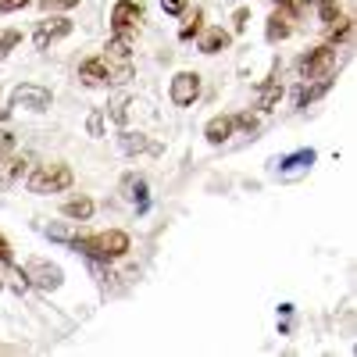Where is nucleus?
<instances>
[{
	"label": "nucleus",
	"mask_w": 357,
	"mask_h": 357,
	"mask_svg": "<svg viewBox=\"0 0 357 357\" xmlns=\"http://www.w3.org/2000/svg\"><path fill=\"white\" fill-rule=\"evenodd\" d=\"M68 243H72V250H82L93 261H114V257L129 254V236L122 229H107L100 236H72Z\"/></svg>",
	"instance_id": "nucleus-1"
},
{
	"label": "nucleus",
	"mask_w": 357,
	"mask_h": 357,
	"mask_svg": "<svg viewBox=\"0 0 357 357\" xmlns=\"http://www.w3.org/2000/svg\"><path fill=\"white\" fill-rule=\"evenodd\" d=\"M296 68H301L304 82H307V79H333L336 68H340V47H336V43H321V47H314L311 54H304Z\"/></svg>",
	"instance_id": "nucleus-2"
},
{
	"label": "nucleus",
	"mask_w": 357,
	"mask_h": 357,
	"mask_svg": "<svg viewBox=\"0 0 357 357\" xmlns=\"http://www.w3.org/2000/svg\"><path fill=\"white\" fill-rule=\"evenodd\" d=\"M72 186V168L61 165V161H54V165H36V172L29 175V193H65Z\"/></svg>",
	"instance_id": "nucleus-3"
},
{
	"label": "nucleus",
	"mask_w": 357,
	"mask_h": 357,
	"mask_svg": "<svg viewBox=\"0 0 357 357\" xmlns=\"http://www.w3.org/2000/svg\"><path fill=\"white\" fill-rule=\"evenodd\" d=\"M22 279H29V282L40 286V289H57V286H61V279H65V272L57 264H50V261L33 257V261L22 264Z\"/></svg>",
	"instance_id": "nucleus-4"
},
{
	"label": "nucleus",
	"mask_w": 357,
	"mask_h": 357,
	"mask_svg": "<svg viewBox=\"0 0 357 357\" xmlns=\"http://www.w3.org/2000/svg\"><path fill=\"white\" fill-rule=\"evenodd\" d=\"M54 104L50 89L43 86H33V82H22L11 89V107H25V111H47Z\"/></svg>",
	"instance_id": "nucleus-5"
},
{
	"label": "nucleus",
	"mask_w": 357,
	"mask_h": 357,
	"mask_svg": "<svg viewBox=\"0 0 357 357\" xmlns=\"http://www.w3.org/2000/svg\"><path fill=\"white\" fill-rule=\"evenodd\" d=\"M168 97H172L175 107H190L200 97V75L197 72H178L168 86Z\"/></svg>",
	"instance_id": "nucleus-6"
},
{
	"label": "nucleus",
	"mask_w": 357,
	"mask_h": 357,
	"mask_svg": "<svg viewBox=\"0 0 357 357\" xmlns=\"http://www.w3.org/2000/svg\"><path fill=\"white\" fill-rule=\"evenodd\" d=\"M143 18V8L136 4V0H118V4L111 8V33H136V25Z\"/></svg>",
	"instance_id": "nucleus-7"
},
{
	"label": "nucleus",
	"mask_w": 357,
	"mask_h": 357,
	"mask_svg": "<svg viewBox=\"0 0 357 357\" xmlns=\"http://www.w3.org/2000/svg\"><path fill=\"white\" fill-rule=\"evenodd\" d=\"M68 33H72V22L68 18H43L36 25V33H33V43H36V50H50L57 40H65Z\"/></svg>",
	"instance_id": "nucleus-8"
},
{
	"label": "nucleus",
	"mask_w": 357,
	"mask_h": 357,
	"mask_svg": "<svg viewBox=\"0 0 357 357\" xmlns=\"http://www.w3.org/2000/svg\"><path fill=\"white\" fill-rule=\"evenodd\" d=\"M79 79H82L86 86H107V82H111L107 61H104V57H86V61L79 65Z\"/></svg>",
	"instance_id": "nucleus-9"
},
{
	"label": "nucleus",
	"mask_w": 357,
	"mask_h": 357,
	"mask_svg": "<svg viewBox=\"0 0 357 357\" xmlns=\"http://www.w3.org/2000/svg\"><path fill=\"white\" fill-rule=\"evenodd\" d=\"M232 129H236V126H232V114H215L211 122L204 126V136H207V143L218 146V143H225V139L232 136Z\"/></svg>",
	"instance_id": "nucleus-10"
},
{
	"label": "nucleus",
	"mask_w": 357,
	"mask_h": 357,
	"mask_svg": "<svg viewBox=\"0 0 357 357\" xmlns=\"http://www.w3.org/2000/svg\"><path fill=\"white\" fill-rule=\"evenodd\" d=\"M282 100V82L279 79H264L261 82V97H257V111H275Z\"/></svg>",
	"instance_id": "nucleus-11"
},
{
	"label": "nucleus",
	"mask_w": 357,
	"mask_h": 357,
	"mask_svg": "<svg viewBox=\"0 0 357 357\" xmlns=\"http://www.w3.org/2000/svg\"><path fill=\"white\" fill-rule=\"evenodd\" d=\"M289 33H293V25H289V15H286V11H275L272 18H268V25H264L268 43H279V40H286Z\"/></svg>",
	"instance_id": "nucleus-12"
},
{
	"label": "nucleus",
	"mask_w": 357,
	"mask_h": 357,
	"mask_svg": "<svg viewBox=\"0 0 357 357\" xmlns=\"http://www.w3.org/2000/svg\"><path fill=\"white\" fill-rule=\"evenodd\" d=\"M61 215L72 218V222H89V218H93V200H89V197H75V200H68L61 207Z\"/></svg>",
	"instance_id": "nucleus-13"
},
{
	"label": "nucleus",
	"mask_w": 357,
	"mask_h": 357,
	"mask_svg": "<svg viewBox=\"0 0 357 357\" xmlns=\"http://www.w3.org/2000/svg\"><path fill=\"white\" fill-rule=\"evenodd\" d=\"M229 43H232V36L225 33V29H218V25L207 29V33L200 36V50H204V54H218V50H225Z\"/></svg>",
	"instance_id": "nucleus-14"
},
{
	"label": "nucleus",
	"mask_w": 357,
	"mask_h": 357,
	"mask_svg": "<svg viewBox=\"0 0 357 357\" xmlns=\"http://www.w3.org/2000/svg\"><path fill=\"white\" fill-rule=\"evenodd\" d=\"M118 143H122V151H126V154H143V151H158V146H154L151 139H146L143 132H122V136H118Z\"/></svg>",
	"instance_id": "nucleus-15"
},
{
	"label": "nucleus",
	"mask_w": 357,
	"mask_h": 357,
	"mask_svg": "<svg viewBox=\"0 0 357 357\" xmlns=\"http://www.w3.org/2000/svg\"><path fill=\"white\" fill-rule=\"evenodd\" d=\"M122 197H126V200H139V207H143V204H146V178L126 175V178H122Z\"/></svg>",
	"instance_id": "nucleus-16"
},
{
	"label": "nucleus",
	"mask_w": 357,
	"mask_h": 357,
	"mask_svg": "<svg viewBox=\"0 0 357 357\" xmlns=\"http://www.w3.org/2000/svg\"><path fill=\"white\" fill-rule=\"evenodd\" d=\"M314 151H311V146H307V151H296V154H289V158H282L279 161V168L282 172H301V168H307V165H314Z\"/></svg>",
	"instance_id": "nucleus-17"
},
{
	"label": "nucleus",
	"mask_w": 357,
	"mask_h": 357,
	"mask_svg": "<svg viewBox=\"0 0 357 357\" xmlns=\"http://www.w3.org/2000/svg\"><path fill=\"white\" fill-rule=\"evenodd\" d=\"M200 29H204V11L200 8H193V15H190V22L178 29V40H193V36H200Z\"/></svg>",
	"instance_id": "nucleus-18"
},
{
	"label": "nucleus",
	"mask_w": 357,
	"mask_h": 357,
	"mask_svg": "<svg viewBox=\"0 0 357 357\" xmlns=\"http://www.w3.org/2000/svg\"><path fill=\"white\" fill-rule=\"evenodd\" d=\"M350 36V18H336V22H329V43H343Z\"/></svg>",
	"instance_id": "nucleus-19"
},
{
	"label": "nucleus",
	"mask_w": 357,
	"mask_h": 357,
	"mask_svg": "<svg viewBox=\"0 0 357 357\" xmlns=\"http://www.w3.org/2000/svg\"><path fill=\"white\" fill-rule=\"evenodd\" d=\"M232 126H236V129H243V132L250 136V132H257V126H261V122H257V114L243 111V114H232Z\"/></svg>",
	"instance_id": "nucleus-20"
},
{
	"label": "nucleus",
	"mask_w": 357,
	"mask_h": 357,
	"mask_svg": "<svg viewBox=\"0 0 357 357\" xmlns=\"http://www.w3.org/2000/svg\"><path fill=\"white\" fill-rule=\"evenodd\" d=\"M114 122H126V114H129V93H122V97H114L111 100V111H107Z\"/></svg>",
	"instance_id": "nucleus-21"
},
{
	"label": "nucleus",
	"mask_w": 357,
	"mask_h": 357,
	"mask_svg": "<svg viewBox=\"0 0 357 357\" xmlns=\"http://www.w3.org/2000/svg\"><path fill=\"white\" fill-rule=\"evenodd\" d=\"M318 15H321V22H336L340 18V0H318Z\"/></svg>",
	"instance_id": "nucleus-22"
},
{
	"label": "nucleus",
	"mask_w": 357,
	"mask_h": 357,
	"mask_svg": "<svg viewBox=\"0 0 357 357\" xmlns=\"http://www.w3.org/2000/svg\"><path fill=\"white\" fill-rule=\"evenodd\" d=\"M22 43V33H15V29H8V33H0V57H4L11 47Z\"/></svg>",
	"instance_id": "nucleus-23"
},
{
	"label": "nucleus",
	"mask_w": 357,
	"mask_h": 357,
	"mask_svg": "<svg viewBox=\"0 0 357 357\" xmlns=\"http://www.w3.org/2000/svg\"><path fill=\"white\" fill-rule=\"evenodd\" d=\"M86 129H89V136H104V114L93 111V114L86 118Z\"/></svg>",
	"instance_id": "nucleus-24"
},
{
	"label": "nucleus",
	"mask_w": 357,
	"mask_h": 357,
	"mask_svg": "<svg viewBox=\"0 0 357 357\" xmlns=\"http://www.w3.org/2000/svg\"><path fill=\"white\" fill-rule=\"evenodd\" d=\"M79 0H40V8L43 11H68V8H75Z\"/></svg>",
	"instance_id": "nucleus-25"
},
{
	"label": "nucleus",
	"mask_w": 357,
	"mask_h": 357,
	"mask_svg": "<svg viewBox=\"0 0 357 357\" xmlns=\"http://www.w3.org/2000/svg\"><path fill=\"white\" fill-rule=\"evenodd\" d=\"M11 151H15V136H11V132H0V165L8 161Z\"/></svg>",
	"instance_id": "nucleus-26"
},
{
	"label": "nucleus",
	"mask_w": 357,
	"mask_h": 357,
	"mask_svg": "<svg viewBox=\"0 0 357 357\" xmlns=\"http://www.w3.org/2000/svg\"><path fill=\"white\" fill-rule=\"evenodd\" d=\"M161 8H165V15H183L186 0H161Z\"/></svg>",
	"instance_id": "nucleus-27"
},
{
	"label": "nucleus",
	"mask_w": 357,
	"mask_h": 357,
	"mask_svg": "<svg viewBox=\"0 0 357 357\" xmlns=\"http://www.w3.org/2000/svg\"><path fill=\"white\" fill-rule=\"evenodd\" d=\"M29 8V0H0V15H8V11H22Z\"/></svg>",
	"instance_id": "nucleus-28"
},
{
	"label": "nucleus",
	"mask_w": 357,
	"mask_h": 357,
	"mask_svg": "<svg viewBox=\"0 0 357 357\" xmlns=\"http://www.w3.org/2000/svg\"><path fill=\"white\" fill-rule=\"evenodd\" d=\"M247 22H250V11H247V8H240V11H236V33H243Z\"/></svg>",
	"instance_id": "nucleus-29"
},
{
	"label": "nucleus",
	"mask_w": 357,
	"mask_h": 357,
	"mask_svg": "<svg viewBox=\"0 0 357 357\" xmlns=\"http://www.w3.org/2000/svg\"><path fill=\"white\" fill-rule=\"evenodd\" d=\"M0 261H11V243L0 236Z\"/></svg>",
	"instance_id": "nucleus-30"
}]
</instances>
